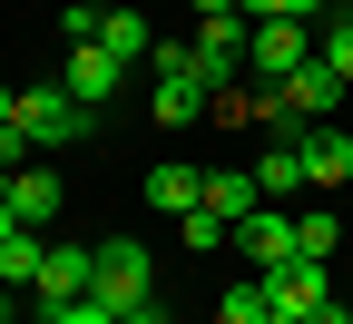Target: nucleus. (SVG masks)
Here are the masks:
<instances>
[{"instance_id":"0eeeda50","label":"nucleus","mask_w":353,"mask_h":324,"mask_svg":"<svg viewBox=\"0 0 353 324\" xmlns=\"http://www.w3.org/2000/svg\"><path fill=\"white\" fill-rule=\"evenodd\" d=\"M88 285H99V246H69V236H59V246H50V265H39V285H30V295H39V314H59V305H79Z\"/></svg>"},{"instance_id":"1a4fd4ad","label":"nucleus","mask_w":353,"mask_h":324,"mask_svg":"<svg viewBox=\"0 0 353 324\" xmlns=\"http://www.w3.org/2000/svg\"><path fill=\"white\" fill-rule=\"evenodd\" d=\"M294 158H304V187H343V177H353V137L324 128V118H304L294 128Z\"/></svg>"},{"instance_id":"f03ea898","label":"nucleus","mask_w":353,"mask_h":324,"mask_svg":"<svg viewBox=\"0 0 353 324\" xmlns=\"http://www.w3.org/2000/svg\"><path fill=\"white\" fill-rule=\"evenodd\" d=\"M99 295L108 314H138V305H157V265H148V246L138 236H99Z\"/></svg>"},{"instance_id":"c756f323","label":"nucleus","mask_w":353,"mask_h":324,"mask_svg":"<svg viewBox=\"0 0 353 324\" xmlns=\"http://www.w3.org/2000/svg\"><path fill=\"white\" fill-rule=\"evenodd\" d=\"M216 10H236V0H196V20H216Z\"/></svg>"},{"instance_id":"4be33fe9","label":"nucleus","mask_w":353,"mask_h":324,"mask_svg":"<svg viewBox=\"0 0 353 324\" xmlns=\"http://www.w3.org/2000/svg\"><path fill=\"white\" fill-rule=\"evenodd\" d=\"M30 158H39V148H30V128H20V118H10V128H0V177H20V167H30Z\"/></svg>"},{"instance_id":"412c9836","label":"nucleus","mask_w":353,"mask_h":324,"mask_svg":"<svg viewBox=\"0 0 353 324\" xmlns=\"http://www.w3.org/2000/svg\"><path fill=\"white\" fill-rule=\"evenodd\" d=\"M59 30H69V50H79V39H99V0H59Z\"/></svg>"},{"instance_id":"5701e85b","label":"nucleus","mask_w":353,"mask_h":324,"mask_svg":"<svg viewBox=\"0 0 353 324\" xmlns=\"http://www.w3.org/2000/svg\"><path fill=\"white\" fill-rule=\"evenodd\" d=\"M314 50H324V59H334V69L353 79V20H334V30H314Z\"/></svg>"},{"instance_id":"aec40b11","label":"nucleus","mask_w":353,"mask_h":324,"mask_svg":"<svg viewBox=\"0 0 353 324\" xmlns=\"http://www.w3.org/2000/svg\"><path fill=\"white\" fill-rule=\"evenodd\" d=\"M245 20H324V0H236Z\"/></svg>"},{"instance_id":"dca6fc26","label":"nucleus","mask_w":353,"mask_h":324,"mask_svg":"<svg viewBox=\"0 0 353 324\" xmlns=\"http://www.w3.org/2000/svg\"><path fill=\"white\" fill-rule=\"evenodd\" d=\"M255 187H265V197H275V207H285V197L304 187V158H294V128H285V137H275V148H265V158H255Z\"/></svg>"},{"instance_id":"cd10ccee","label":"nucleus","mask_w":353,"mask_h":324,"mask_svg":"<svg viewBox=\"0 0 353 324\" xmlns=\"http://www.w3.org/2000/svg\"><path fill=\"white\" fill-rule=\"evenodd\" d=\"M10 236H20V207H10V197H0V246H10Z\"/></svg>"},{"instance_id":"7c9ffc66","label":"nucleus","mask_w":353,"mask_h":324,"mask_svg":"<svg viewBox=\"0 0 353 324\" xmlns=\"http://www.w3.org/2000/svg\"><path fill=\"white\" fill-rule=\"evenodd\" d=\"M265 324H314V314H265Z\"/></svg>"},{"instance_id":"393cba45","label":"nucleus","mask_w":353,"mask_h":324,"mask_svg":"<svg viewBox=\"0 0 353 324\" xmlns=\"http://www.w3.org/2000/svg\"><path fill=\"white\" fill-rule=\"evenodd\" d=\"M39 324H118V314H108L99 295H79V305H59V314H39Z\"/></svg>"},{"instance_id":"7ed1b4c3","label":"nucleus","mask_w":353,"mask_h":324,"mask_svg":"<svg viewBox=\"0 0 353 324\" xmlns=\"http://www.w3.org/2000/svg\"><path fill=\"white\" fill-rule=\"evenodd\" d=\"M187 50H196V79H206V88H226V79L255 69V59H245V50H255V20H245V10H216V20H196Z\"/></svg>"},{"instance_id":"20e7f679","label":"nucleus","mask_w":353,"mask_h":324,"mask_svg":"<svg viewBox=\"0 0 353 324\" xmlns=\"http://www.w3.org/2000/svg\"><path fill=\"white\" fill-rule=\"evenodd\" d=\"M343 88H353V79H343V69H334V59L314 50V59H304L294 79H275V99H265V108H275L285 128H304V118H324V108L343 99Z\"/></svg>"},{"instance_id":"bb28decb","label":"nucleus","mask_w":353,"mask_h":324,"mask_svg":"<svg viewBox=\"0 0 353 324\" xmlns=\"http://www.w3.org/2000/svg\"><path fill=\"white\" fill-rule=\"evenodd\" d=\"M10 118H20V88H10V79H0V128H10Z\"/></svg>"},{"instance_id":"f257e3e1","label":"nucleus","mask_w":353,"mask_h":324,"mask_svg":"<svg viewBox=\"0 0 353 324\" xmlns=\"http://www.w3.org/2000/svg\"><path fill=\"white\" fill-rule=\"evenodd\" d=\"M20 128H30V148H39V158H59V148H79V137L99 128V108L69 99V88L50 79V88H20Z\"/></svg>"},{"instance_id":"ddd939ff","label":"nucleus","mask_w":353,"mask_h":324,"mask_svg":"<svg viewBox=\"0 0 353 324\" xmlns=\"http://www.w3.org/2000/svg\"><path fill=\"white\" fill-rule=\"evenodd\" d=\"M206 207L226 216V226H245V216L265 207V187H255V167H206Z\"/></svg>"},{"instance_id":"9d476101","label":"nucleus","mask_w":353,"mask_h":324,"mask_svg":"<svg viewBox=\"0 0 353 324\" xmlns=\"http://www.w3.org/2000/svg\"><path fill=\"white\" fill-rule=\"evenodd\" d=\"M236 246H245L255 265H285V256H304V236H294V207H275V197H265V207L236 226Z\"/></svg>"},{"instance_id":"a878e982","label":"nucleus","mask_w":353,"mask_h":324,"mask_svg":"<svg viewBox=\"0 0 353 324\" xmlns=\"http://www.w3.org/2000/svg\"><path fill=\"white\" fill-rule=\"evenodd\" d=\"M314 324H353V305H343V295H324V305H314Z\"/></svg>"},{"instance_id":"2eb2a0df","label":"nucleus","mask_w":353,"mask_h":324,"mask_svg":"<svg viewBox=\"0 0 353 324\" xmlns=\"http://www.w3.org/2000/svg\"><path fill=\"white\" fill-rule=\"evenodd\" d=\"M39 265H50V236H39V226H20V236L0 246V285H20V295H30V285H39Z\"/></svg>"},{"instance_id":"9b49d317","label":"nucleus","mask_w":353,"mask_h":324,"mask_svg":"<svg viewBox=\"0 0 353 324\" xmlns=\"http://www.w3.org/2000/svg\"><path fill=\"white\" fill-rule=\"evenodd\" d=\"M206 108H216V88H206L196 69H176V79H157V88H148V118H157V128H196Z\"/></svg>"},{"instance_id":"6ab92c4d","label":"nucleus","mask_w":353,"mask_h":324,"mask_svg":"<svg viewBox=\"0 0 353 324\" xmlns=\"http://www.w3.org/2000/svg\"><path fill=\"white\" fill-rule=\"evenodd\" d=\"M176 236H187V246H206V256H216V246H236V226H226V216H216V207H187V216H176Z\"/></svg>"},{"instance_id":"6e6552de","label":"nucleus","mask_w":353,"mask_h":324,"mask_svg":"<svg viewBox=\"0 0 353 324\" xmlns=\"http://www.w3.org/2000/svg\"><path fill=\"white\" fill-rule=\"evenodd\" d=\"M255 79H294L304 59H314V20H255Z\"/></svg>"},{"instance_id":"423d86ee","label":"nucleus","mask_w":353,"mask_h":324,"mask_svg":"<svg viewBox=\"0 0 353 324\" xmlns=\"http://www.w3.org/2000/svg\"><path fill=\"white\" fill-rule=\"evenodd\" d=\"M128 79H138V69H128L118 50H99V39H79V50H69V69H59V88H69V99H88V108H108Z\"/></svg>"},{"instance_id":"39448f33","label":"nucleus","mask_w":353,"mask_h":324,"mask_svg":"<svg viewBox=\"0 0 353 324\" xmlns=\"http://www.w3.org/2000/svg\"><path fill=\"white\" fill-rule=\"evenodd\" d=\"M265 275V305L275 314H314L334 295V256H285V265H255Z\"/></svg>"},{"instance_id":"c85d7f7f","label":"nucleus","mask_w":353,"mask_h":324,"mask_svg":"<svg viewBox=\"0 0 353 324\" xmlns=\"http://www.w3.org/2000/svg\"><path fill=\"white\" fill-rule=\"evenodd\" d=\"M118 324H167V314H157V305H138V314H118Z\"/></svg>"},{"instance_id":"4468645a","label":"nucleus","mask_w":353,"mask_h":324,"mask_svg":"<svg viewBox=\"0 0 353 324\" xmlns=\"http://www.w3.org/2000/svg\"><path fill=\"white\" fill-rule=\"evenodd\" d=\"M99 50H118L128 69H148V50H157V30H148V10H99Z\"/></svg>"},{"instance_id":"b1692460","label":"nucleus","mask_w":353,"mask_h":324,"mask_svg":"<svg viewBox=\"0 0 353 324\" xmlns=\"http://www.w3.org/2000/svg\"><path fill=\"white\" fill-rule=\"evenodd\" d=\"M294 236H304V256H334V236H343V226H334V216H294Z\"/></svg>"},{"instance_id":"f3484780","label":"nucleus","mask_w":353,"mask_h":324,"mask_svg":"<svg viewBox=\"0 0 353 324\" xmlns=\"http://www.w3.org/2000/svg\"><path fill=\"white\" fill-rule=\"evenodd\" d=\"M148 197H157L167 216H187V207H206V167H187V158H176V167H157V177H148Z\"/></svg>"},{"instance_id":"a211bd4d","label":"nucleus","mask_w":353,"mask_h":324,"mask_svg":"<svg viewBox=\"0 0 353 324\" xmlns=\"http://www.w3.org/2000/svg\"><path fill=\"white\" fill-rule=\"evenodd\" d=\"M275 305H265V275H245V285H226L216 295V324H265Z\"/></svg>"},{"instance_id":"2f4dec72","label":"nucleus","mask_w":353,"mask_h":324,"mask_svg":"<svg viewBox=\"0 0 353 324\" xmlns=\"http://www.w3.org/2000/svg\"><path fill=\"white\" fill-rule=\"evenodd\" d=\"M324 10H343V20H353V0H324Z\"/></svg>"},{"instance_id":"f8f14e48","label":"nucleus","mask_w":353,"mask_h":324,"mask_svg":"<svg viewBox=\"0 0 353 324\" xmlns=\"http://www.w3.org/2000/svg\"><path fill=\"white\" fill-rule=\"evenodd\" d=\"M0 197L20 207V226H59V167H20V177H0Z\"/></svg>"}]
</instances>
